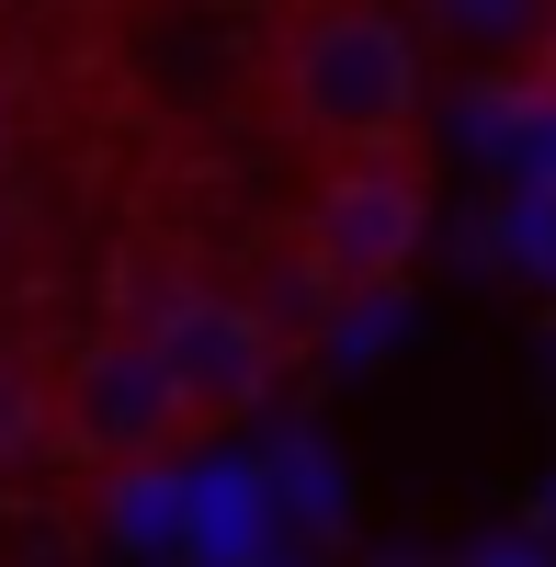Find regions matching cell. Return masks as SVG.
Returning a JSON list of instances; mask_svg holds the SVG:
<instances>
[{
  "mask_svg": "<svg viewBox=\"0 0 556 567\" xmlns=\"http://www.w3.org/2000/svg\"><path fill=\"white\" fill-rule=\"evenodd\" d=\"M125 329H148L159 363H171V386H182V420L194 432H227V420H250L272 398V374H285V329H272L261 307L239 296H216V284H159V296H136Z\"/></svg>",
  "mask_w": 556,
  "mask_h": 567,
  "instance_id": "7a4b0ae2",
  "label": "cell"
},
{
  "mask_svg": "<svg viewBox=\"0 0 556 567\" xmlns=\"http://www.w3.org/2000/svg\"><path fill=\"white\" fill-rule=\"evenodd\" d=\"M421 239H432V182L409 159V136L398 148H341L318 171V194H307V272L318 284L375 296V284H398L421 261Z\"/></svg>",
  "mask_w": 556,
  "mask_h": 567,
  "instance_id": "3957f363",
  "label": "cell"
},
{
  "mask_svg": "<svg viewBox=\"0 0 556 567\" xmlns=\"http://www.w3.org/2000/svg\"><path fill=\"white\" fill-rule=\"evenodd\" d=\"M45 409H58V432L80 454H103V465H136V454H171V443H194V420H182V386H171V363L148 329H91V341L69 352V374L45 386Z\"/></svg>",
  "mask_w": 556,
  "mask_h": 567,
  "instance_id": "277c9868",
  "label": "cell"
},
{
  "mask_svg": "<svg viewBox=\"0 0 556 567\" xmlns=\"http://www.w3.org/2000/svg\"><path fill=\"white\" fill-rule=\"evenodd\" d=\"M272 103L307 148H398L421 125V45H409L398 12H363V0H330L285 34L272 58Z\"/></svg>",
  "mask_w": 556,
  "mask_h": 567,
  "instance_id": "6da1fadb",
  "label": "cell"
},
{
  "mask_svg": "<svg viewBox=\"0 0 556 567\" xmlns=\"http://www.w3.org/2000/svg\"><path fill=\"white\" fill-rule=\"evenodd\" d=\"M534 69H545V91H556V23H545V45H534Z\"/></svg>",
  "mask_w": 556,
  "mask_h": 567,
  "instance_id": "52a82bcc",
  "label": "cell"
},
{
  "mask_svg": "<svg viewBox=\"0 0 556 567\" xmlns=\"http://www.w3.org/2000/svg\"><path fill=\"white\" fill-rule=\"evenodd\" d=\"M421 12H432L443 45H466V58H534L556 0H421Z\"/></svg>",
  "mask_w": 556,
  "mask_h": 567,
  "instance_id": "5b68a950",
  "label": "cell"
},
{
  "mask_svg": "<svg viewBox=\"0 0 556 567\" xmlns=\"http://www.w3.org/2000/svg\"><path fill=\"white\" fill-rule=\"evenodd\" d=\"M0 171H12V69H0Z\"/></svg>",
  "mask_w": 556,
  "mask_h": 567,
  "instance_id": "8992f818",
  "label": "cell"
}]
</instances>
